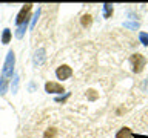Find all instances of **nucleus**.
I'll return each mask as SVG.
<instances>
[{
  "label": "nucleus",
  "instance_id": "obj_16",
  "mask_svg": "<svg viewBox=\"0 0 148 138\" xmlns=\"http://www.w3.org/2000/svg\"><path fill=\"white\" fill-rule=\"evenodd\" d=\"M17 83H18V78L16 77V78H14V87H12V91H14V92L17 91Z\"/></svg>",
  "mask_w": 148,
  "mask_h": 138
},
{
  "label": "nucleus",
  "instance_id": "obj_13",
  "mask_svg": "<svg viewBox=\"0 0 148 138\" xmlns=\"http://www.w3.org/2000/svg\"><path fill=\"white\" fill-rule=\"evenodd\" d=\"M86 97L88 98H90L91 101H94V100H97V97H99V94H97V92L94 91V89H90L86 92Z\"/></svg>",
  "mask_w": 148,
  "mask_h": 138
},
{
  "label": "nucleus",
  "instance_id": "obj_9",
  "mask_svg": "<svg viewBox=\"0 0 148 138\" xmlns=\"http://www.w3.org/2000/svg\"><path fill=\"white\" fill-rule=\"evenodd\" d=\"M43 58H45V49L42 48V49H39L36 52V57H34V63L36 64H40L42 62H43Z\"/></svg>",
  "mask_w": 148,
  "mask_h": 138
},
{
  "label": "nucleus",
  "instance_id": "obj_2",
  "mask_svg": "<svg viewBox=\"0 0 148 138\" xmlns=\"http://www.w3.org/2000/svg\"><path fill=\"white\" fill-rule=\"evenodd\" d=\"M130 62H131V66H133V72H142V69L145 68L147 64V58L143 57L142 54H133L131 57H130Z\"/></svg>",
  "mask_w": 148,
  "mask_h": 138
},
{
  "label": "nucleus",
  "instance_id": "obj_3",
  "mask_svg": "<svg viewBox=\"0 0 148 138\" xmlns=\"http://www.w3.org/2000/svg\"><path fill=\"white\" fill-rule=\"evenodd\" d=\"M31 8H32V5L31 3H26L25 6H23L22 9H20V12L17 14V18H16V23L18 26L22 25L23 22L26 20V18H29V11H31Z\"/></svg>",
  "mask_w": 148,
  "mask_h": 138
},
{
  "label": "nucleus",
  "instance_id": "obj_4",
  "mask_svg": "<svg viewBox=\"0 0 148 138\" xmlns=\"http://www.w3.org/2000/svg\"><path fill=\"white\" fill-rule=\"evenodd\" d=\"M56 75H57L59 80H66L73 75V69L68 66V64H62V66L57 68V71H56Z\"/></svg>",
  "mask_w": 148,
  "mask_h": 138
},
{
  "label": "nucleus",
  "instance_id": "obj_6",
  "mask_svg": "<svg viewBox=\"0 0 148 138\" xmlns=\"http://www.w3.org/2000/svg\"><path fill=\"white\" fill-rule=\"evenodd\" d=\"M131 137H133V132L130 127H122L116 135V138H131Z\"/></svg>",
  "mask_w": 148,
  "mask_h": 138
},
{
  "label": "nucleus",
  "instance_id": "obj_10",
  "mask_svg": "<svg viewBox=\"0 0 148 138\" xmlns=\"http://www.w3.org/2000/svg\"><path fill=\"white\" fill-rule=\"evenodd\" d=\"M56 135H57V129L49 127V129H46V132L43 133V138H56Z\"/></svg>",
  "mask_w": 148,
  "mask_h": 138
},
{
  "label": "nucleus",
  "instance_id": "obj_8",
  "mask_svg": "<svg viewBox=\"0 0 148 138\" xmlns=\"http://www.w3.org/2000/svg\"><path fill=\"white\" fill-rule=\"evenodd\" d=\"M80 22H82V26L83 28H90L91 23H92V17L90 16V14H83L82 18H80Z\"/></svg>",
  "mask_w": 148,
  "mask_h": 138
},
{
  "label": "nucleus",
  "instance_id": "obj_14",
  "mask_svg": "<svg viewBox=\"0 0 148 138\" xmlns=\"http://www.w3.org/2000/svg\"><path fill=\"white\" fill-rule=\"evenodd\" d=\"M139 39H140L143 46H148V34L147 32H140V34H139Z\"/></svg>",
  "mask_w": 148,
  "mask_h": 138
},
{
  "label": "nucleus",
  "instance_id": "obj_1",
  "mask_svg": "<svg viewBox=\"0 0 148 138\" xmlns=\"http://www.w3.org/2000/svg\"><path fill=\"white\" fill-rule=\"evenodd\" d=\"M14 62H16V57H14V52L9 51L6 55V62H5L3 71H2V78L3 80H8L9 77H12V68H14Z\"/></svg>",
  "mask_w": 148,
  "mask_h": 138
},
{
  "label": "nucleus",
  "instance_id": "obj_17",
  "mask_svg": "<svg viewBox=\"0 0 148 138\" xmlns=\"http://www.w3.org/2000/svg\"><path fill=\"white\" fill-rule=\"evenodd\" d=\"M133 138H148L147 135H139V133H133Z\"/></svg>",
  "mask_w": 148,
  "mask_h": 138
},
{
  "label": "nucleus",
  "instance_id": "obj_15",
  "mask_svg": "<svg viewBox=\"0 0 148 138\" xmlns=\"http://www.w3.org/2000/svg\"><path fill=\"white\" fill-rule=\"evenodd\" d=\"M125 26H128V28H134V29H136V28H139V23L136 22V23H125Z\"/></svg>",
  "mask_w": 148,
  "mask_h": 138
},
{
  "label": "nucleus",
  "instance_id": "obj_5",
  "mask_svg": "<svg viewBox=\"0 0 148 138\" xmlns=\"http://www.w3.org/2000/svg\"><path fill=\"white\" fill-rule=\"evenodd\" d=\"M45 91L48 92V94H63L65 87L62 85H59V83H56V81H48L45 85Z\"/></svg>",
  "mask_w": 148,
  "mask_h": 138
},
{
  "label": "nucleus",
  "instance_id": "obj_11",
  "mask_svg": "<svg viewBox=\"0 0 148 138\" xmlns=\"http://www.w3.org/2000/svg\"><path fill=\"white\" fill-rule=\"evenodd\" d=\"M103 9H105V12H103L105 18H110L111 16H113V5H110V3H105V5H103Z\"/></svg>",
  "mask_w": 148,
  "mask_h": 138
},
{
  "label": "nucleus",
  "instance_id": "obj_12",
  "mask_svg": "<svg viewBox=\"0 0 148 138\" xmlns=\"http://www.w3.org/2000/svg\"><path fill=\"white\" fill-rule=\"evenodd\" d=\"M9 40H11V31H9L8 28H6V29H3V35H2V43H5V45H6V43H9Z\"/></svg>",
  "mask_w": 148,
  "mask_h": 138
},
{
  "label": "nucleus",
  "instance_id": "obj_7",
  "mask_svg": "<svg viewBox=\"0 0 148 138\" xmlns=\"http://www.w3.org/2000/svg\"><path fill=\"white\" fill-rule=\"evenodd\" d=\"M28 22H29V18H26V20L23 22L20 26H18V29H17V32H16V37H17V39H22V37H23V34H25V31H26V26H28Z\"/></svg>",
  "mask_w": 148,
  "mask_h": 138
}]
</instances>
